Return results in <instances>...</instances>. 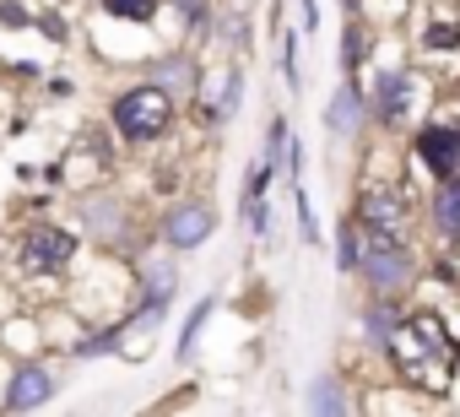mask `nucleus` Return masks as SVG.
<instances>
[{
	"mask_svg": "<svg viewBox=\"0 0 460 417\" xmlns=\"http://www.w3.org/2000/svg\"><path fill=\"white\" fill-rule=\"evenodd\" d=\"M12 76H22V82H39V66H33V60H22V66H12Z\"/></svg>",
	"mask_w": 460,
	"mask_h": 417,
	"instance_id": "obj_29",
	"label": "nucleus"
},
{
	"mask_svg": "<svg viewBox=\"0 0 460 417\" xmlns=\"http://www.w3.org/2000/svg\"><path fill=\"white\" fill-rule=\"evenodd\" d=\"M406 320H411V315L401 309V298H395V293H379V298H368V304H363V342H368L374 352H385Z\"/></svg>",
	"mask_w": 460,
	"mask_h": 417,
	"instance_id": "obj_11",
	"label": "nucleus"
},
{
	"mask_svg": "<svg viewBox=\"0 0 460 417\" xmlns=\"http://www.w3.org/2000/svg\"><path fill=\"white\" fill-rule=\"evenodd\" d=\"M146 76H152V82H163L168 93H173V87H195V82H200V71H195V60H190V49H173V55H157V60L146 66Z\"/></svg>",
	"mask_w": 460,
	"mask_h": 417,
	"instance_id": "obj_13",
	"label": "nucleus"
},
{
	"mask_svg": "<svg viewBox=\"0 0 460 417\" xmlns=\"http://www.w3.org/2000/svg\"><path fill=\"white\" fill-rule=\"evenodd\" d=\"M157 234H163V244H168V250H179V255L200 250V244L217 234V212H211V200H173L168 212L157 217Z\"/></svg>",
	"mask_w": 460,
	"mask_h": 417,
	"instance_id": "obj_6",
	"label": "nucleus"
},
{
	"mask_svg": "<svg viewBox=\"0 0 460 417\" xmlns=\"http://www.w3.org/2000/svg\"><path fill=\"white\" fill-rule=\"evenodd\" d=\"M417 49H422V55H460V22H449V17H433V22L422 28Z\"/></svg>",
	"mask_w": 460,
	"mask_h": 417,
	"instance_id": "obj_16",
	"label": "nucleus"
},
{
	"mask_svg": "<svg viewBox=\"0 0 460 417\" xmlns=\"http://www.w3.org/2000/svg\"><path fill=\"white\" fill-rule=\"evenodd\" d=\"M82 228L98 239V244H109V250H125L130 244V228H136V217H130V206L119 200V195H87L82 200Z\"/></svg>",
	"mask_w": 460,
	"mask_h": 417,
	"instance_id": "obj_8",
	"label": "nucleus"
},
{
	"mask_svg": "<svg viewBox=\"0 0 460 417\" xmlns=\"http://www.w3.org/2000/svg\"><path fill=\"white\" fill-rule=\"evenodd\" d=\"M358 261H363V228H358V217H347V223L336 228V271L352 277Z\"/></svg>",
	"mask_w": 460,
	"mask_h": 417,
	"instance_id": "obj_18",
	"label": "nucleus"
},
{
	"mask_svg": "<svg viewBox=\"0 0 460 417\" xmlns=\"http://www.w3.org/2000/svg\"><path fill=\"white\" fill-rule=\"evenodd\" d=\"M455 125H460V120H455Z\"/></svg>",
	"mask_w": 460,
	"mask_h": 417,
	"instance_id": "obj_31",
	"label": "nucleus"
},
{
	"mask_svg": "<svg viewBox=\"0 0 460 417\" xmlns=\"http://www.w3.org/2000/svg\"><path fill=\"white\" fill-rule=\"evenodd\" d=\"M352 217L368 239H395V244L417 239V212H411V195L401 184H363L352 200Z\"/></svg>",
	"mask_w": 460,
	"mask_h": 417,
	"instance_id": "obj_2",
	"label": "nucleus"
},
{
	"mask_svg": "<svg viewBox=\"0 0 460 417\" xmlns=\"http://www.w3.org/2000/svg\"><path fill=\"white\" fill-rule=\"evenodd\" d=\"M368 49H374L368 28H363V22H347V28H341V76H358V71L368 66Z\"/></svg>",
	"mask_w": 460,
	"mask_h": 417,
	"instance_id": "obj_15",
	"label": "nucleus"
},
{
	"mask_svg": "<svg viewBox=\"0 0 460 417\" xmlns=\"http://www.w3.org/2000/svg\"><path fill=\"white\" fill-rule=\"evenodd\" d=\"M433 228H438V239H460V173L438 179V190H433Z\"/></svg>",
	"mask_w": 460,
	"mask_h": 417,
	"instance_id": "obj_12",
	"label": "nucleus"
},
{
	"mask_svg": "<svg viewBox=\"0 0 460 417\" xmlns=\"http://www.w3.org/2000/svg\"><path fill=\"white\" fill-rule=\"evenodd\" d=\"M417 82L422 76H411L401 66H385L374 76V87H368V120L385 125V130H406L411 125V109H417Z\"/></svg>",
	"mask_w": 460,
	"mask_h": 417,
	"instance_id": "obj_5",
	"label": "nucleus"
},
{
	"mask_svg": "<svg viewBox=\"0 0 460 417\" xmlns=\"http://www.w3.org/2000/svg\"><path fill=\"white\" fill-rule=\"evenodd\" d=\"M55 374L44 363H17L12 368V385H6V412H39L55 401Z\"/></svg>",
	"mask_w": 460,
	"mask_h": 417,
	"instance_id": "obj_10",
	"label": "nucleus"
},
{
	"mask_svg": "<svg viewBox=\"0 0 460 417\" xmlns=\"http://www.w3.org/2000/svg\"><path fill=\"white\" fill-rule=\"evenodd\" d=\"M98 12L119 17V22H136V28H152L157 12H163V0H98Z\"/></svg>",
	"mask_w": 460,
	"mask_h": 417,
	"instance_id": "obj_17",
	"label": "nucleus"
},
{
	"mask_svg": "<svg viewBox=\"0 0 460 417\" xmlns=\"http://www.w3.org/2000/svg\"><path fill=\"white\" fill-rule=\"evenodd\" d=\"M39 28H44L49 44H71V22H66L60 12H39Z\"/></svg>",
	"mask_w": 460,
	"mask_h": 417,
	"instance_id": "obj_26",
	"label": "nucleus"
},
{
	"mask_svg": "<svg viewBox=\"0 0 460 417\" xmlns=\"http://www.w3.org/2000/svg\"><path fill=\"white\" fill-rule=\"evenodd\" d=\"M173 6H179V17H184V28L200 39L206 28H211V0H173Z\"/></svg>",
	"mask_w": 460,
	"mask_h": 417,
	"instance_id": "obj_23",
	"label": "nucleus"
},
{
	"mask_svg": "<svg viewBox=\"0 0 460 417\" xmlns=\"http://www.w3.org/2000/svg\"><path fill=\"white\" fill-rule=\"evenodd\" d=\"M71 93H76L71 76H49V98H71Z\"/></svg>",
	"mask_w": 460,
	"mask_h": 417,
	"instance_id": "obj_27",
	"label": "nucleus"
},
{
	"mask_svg": "<svg viewBox=\"0 0 460 417\" xmlns=\"http://www.w3.org/2000/svg\"><path fill=\"white\" fill-rule=\"evenodd\" d=\"M130 336V325L125 320H114V325H103V331H87L82 342H71V358H103V352H119V342Z\"/></svg>",
	"mask_w": 460,
	"mask_h": 417,
	"instance_id": "obj_14",
	"label": "nucleus"
},
{
	"mask_svg": "<svg viewBox=\"0 0 460 417\" xmlns=\"http://www.w3.org/2000/svg\"><path fill=\"white\" fill-rule=\"evenodd\" d=\"M282 76H288L293 93L304 87V76H298V33H288V28H282Z\"/></svg>",
	"mask_w": 460,
	"mask_h": 417,
	"instance_id": "obj_24",
	"label": "nucleus"
},
{
	"mask_svg": "<svg viewBox=\"0 0 460 417\" xmlns=\"http://www.w3.org/2000/svg\"><path fill=\"white\" fill-rule=\"evenodd\" d=\"M304 406H309V412H331V417H336V412H347L352 401H347V390H341V379H336V374H320V379L309 385V401H304Z\"/></svg>",
	"mask_w": 460,
	"mask_h": 417,
	"instance_id": "obj_19",
	"label": "nucleus"
},
{
	"mask_svg": "<svg viewBox=\"0 0 460 417\" xmlns=\"http://www.w3.org/2000/svg\"><path fill=\"white\" fill-rule=\"evenodd\" d=\"M76 255H82V239L66 223H44V217L28 223L17 234V250H12V261L22 266V277H66L76 266Z\"/></svg>",
	"mask_w": 460,
	"mask_h": 417,
	"instance_id": "obj_3",
	"label": "nucleus"
},
{
	"mask_svg": "<svg viewBox=\"0 0 460 417\" xmlns=\"http://www.w3.org/2000/svg\"><path fill=\"white\" fill-rule=\"evenodd\" d=\"M363 125H368V93L358 87V76H347V82L331 93V103H325V136L352 141Z\"/></svg>",
	"mask_w": 460,
	"mask_h": 417,
	"instance_id": "obj_9",
	"label": "nucleus"
},
{
	"mask_svg": "<svg viewBox=\"0 0 460 417\" xmlns=\"http://www.w3.org/2000/svg\"><path fill=\"white\" fill-rule=\"evenodd\" d=\"M298 6H304V28L314 33V28H320V6H314V0H298Z\"/></svg>",
	"mask_w": 460,
	"mask_h": 417,
	"instance_id": "obj_28",
	"label": "nucleus"
},
{
	"mask_svg": "<svg viewBox=\"0 0 460 417\" xmlns=\"http://www.w3.org/2000/svg\"><path fill=\"white\" fill-rule=\"evenodd\" d=\"M239 212H244L250 234H266V228H271V200H266V195H261V200H250V206H239Z\"/></svg>",
	"mask_w": 460,
	"mask_h": 417,
	"instance_id": "obj_25",
	"label": "nucleus"
},
{
	"mask_svg": "<svg viewBox=\"0 0 460 417\" xmlns=\"http://www.w3.org/2000/svg\"><path fill=\"white\" fill-rule=\"evenodd\" d=\"M293 217H298V239H304V244H320V223H314V200H309L304 179H293Z\"/></svg>",
	"mask_w": 460,
	"mask_h": 417,
	"instance_id": "obj_21",
	"label": "nucleus"
},
{
	"mask_svg": "<svg viewBox=\"0 0 460 417\" xmlns=\"http://www.w3.org/2000/svg\"><path fill=\"white\" fill-rule=\"evenodd\" d=\"M341 6H347V12H352V17H358V6H363V0H341Z\"/></svg>",
	"mask_w": 460,
	"mask_h": 417,
	"instance_id": "obj_30",
	"label": "nucleus"
},
{
	"mask_svg": "<svg viewBox=\"0 0 460 417\" xmlns=\"http://www.w3.org/2000/svg\"><path fill=\"white\" fill-rule=\"evenodd\" d=\"M411 152H417V163H422L433 179L460 173V125H449V120L417 125V130H411Z\"/></svg>",
	"mask_w": 460,
	"mask_h": 417,
	"instance_id": "obj_7",
	"label": "nucleus"
},
{
	"mask_svg": "<svg viewBox=\"0 0 460 417\" xmlns=\"http://www.w3.org/2000/svg\"><path fill=\"white\" fill-rule=\"evenodd\" d=\"M109 130L119 136V141H130V146H152V141H163L168 130H173V93L163 87V82H136V87H125V93H114V103H109Z\"/></svg>",
	"mask_w": 460,
	"mask_h": 417,
	"instance_id": "obj_1",
	"label": "nucleus"
},
{
	"mask_svg": "<svg viewBox=\"0 0 460 417\" xmlns=\"http://www.w3.org/2000/svg\"><path fill=\"white\" fill-rule=\"evenodd\" d=\"M0 28H12V33L39 28V12L28 6V0H0Z\"/></svg>",
	"mask_w": 460,
	"mask_h": 417,
	"instance_id": "obj_22",
	"label": "nucleus"
},
{
	"mask_svg": "<svg viewBox=\"0 0 460 417\" xmlns=\"http://www.w3.org/2000/svg\"><path fill=\"white\" fill-rule=\"evenodd\" d=\"M358 277H363L374 293H406V288L417 282V250H411V244H395V239H368V234H363Z\"/></svg>",
	"mask_w": 460,
	"mask_h": 417,
	"instance_id": "obj_4",
	"label": "nucleus"
},
{
	"mask_svg": "<svg viewBox=\"0 0 460 417\" xmlns=\"http://www.w3.org/2000/svg\"><path fill=\"white\" fill-rule=\"evenodd\" d=\"M211 309H217V293H206V298L195 304V315L184 320V331H179V347H173V358H179V363H190V358H195V336H200V325L211 320Z\"/></svg>",
	"mask_w": 460,
	"mask_h": 417,
	"instance_id": "obj_20",
	"label": "nucleus"
}]
</instances>
